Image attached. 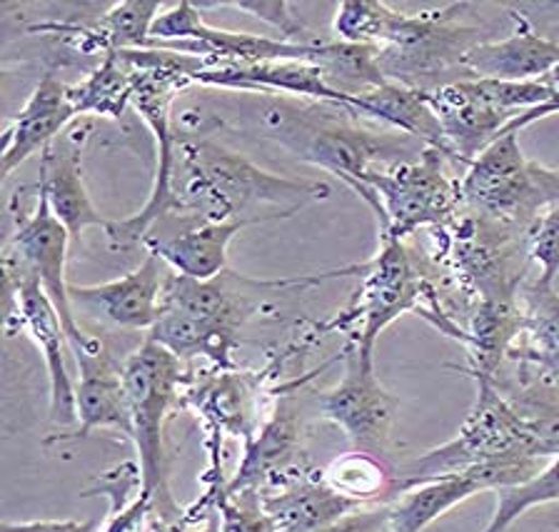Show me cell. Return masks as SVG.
I'll list each match as a JSON object with an SVG mask.
<instances>
[{
    "label": "cell",
    "mask_w": 559,
    "mask_h": 532,
    "mask_svg": "<svg viewBox=\"0 0 559 532\" xmlns=\"http://www.w3.org/2000/svg\"><path fill=\"white\" fill-rule=\"evenodd\" d=\"M337 277H357V263L355 268L347 265L283 281H255L233 270L210 281H192L170 270L160 318L147 338L168 347L180 360L203 355L215 368H235L233 353L240 345V330L267 308L275 293L312 287Z\"/></svg>",
    "instance_id": "6da1fadb"
},
{
    "label": "cell",
    "mask_w": 559,
    "mask_h": 532,
    "mask_svg": "<svg viewBox=\"0 0 559 532\" xmlns=\"http://www.w3.org/2000/svg\"><path fill=\"white\" fill-rule=\"evenodd\" d=\"M325 103L273 101L260 110V126L267 138L290 151L297 161L332 173L357 198L365 200L374 217H382V205L365 188V176L388 165L415 161L425 151L415 138L397 130H374L357 123V116Z\"/></svg>",
    "instance_id": "7a4b0ae2"
},
{
    "label": "cell",
    "mask_w": 559,
    "mask_h": 532,
    "mask_svg": "<svg viewBox=\"0 0 559 532\" xmlns=\"http://www.w3.org/2000/svg\"><path fill=\"white\" fill-rule=\"evenodd\" d=\"M175 213H186L198 223L240 221L252 205H275L280 213L295 215L305 205L330 198V186L320 180H295L273 176L213 138L178 135V168H175ZM262 221L275 223L273 217Z\"/></svg>",
    "instance_id": "3957f363"
},
{
    "label": "cell",
    "mask_w": 559,
    "mask_h": 532,
    "mask_svg": "<svg viewBox=\"0 0 559 532\" xmlns=\"http://www.w3.org/2000/svg\"><path fill=\"white\" fill-rule=\"evenodd\" d=\"M133 78V108L143 118L155 143V176L145 205L126 221H112L105 230L112 252L143 246L155 225L175 213V168H178V130L173 126V103L195 85L210 58L178 54L170 48L120 50Z\"/></svg>",
    "instance_id": "277c9868"
},
{
    "label": "cell",
    "mask_w": 559,
    "mask_h": 532,
    "mask_svg": "<svg viewBox=\"0 0 559 532\" xmlns=\"http://www.w3.org/2000/svg\"><path fill=\"white\" fill-rule=\"evenodd\" d=\"M355 298L318 333L343 330L347 340L374 357V343L380 333L407 312H419L440 333L462 343V330L444 310L440 291L419 265V258L395 235L378 233V252L365 263H357Z\"/></svg>",
    "instance_id": "5b68a950"
},
{
    "label": "cell",
    "mask_w": 559,
    "mask_h": 532,
    "mask_svg": "<svg viewBox=\"0 0 559 532\" xmlns=\"http://www.w3.org/2000/svg\"><path fill=\"white\" fill-rule=\"evenodd\" d=\"M430 260L444 270L462 310L479 300H518L530 263V230L512 228L462 205L430 230ZM462 326V322H460Z\"/></svg>",
    "instance_id": "8992f818"
},
{
    "label": "cell",
    "mask_w": 559,
    "mask_h": 532,
    "mask_svg": "<svg viewBox=\"0 0 559 532\" xmlns=\"http://www.w3.org/2000/svg\"><path fill=\"white\" fill-rule=\"evenodd\" d=\"M130 405V442L138 452V468L143 475V490L151 495L155 515L168 528L186 522V510L170 493L168 456H165V423L170 410L182 403L188 373L182 360L155 340L145 338L135 353L122 363Z\"/></svg>",
    "instance_id": "52a82bcc"
},
{
    "label": "cell",
    "mask_w": 559,
    "mask_h": 532,
    "mask_svg": "<svg viewBox=\"0 0 559 532\" xmlns=\"http://www.w3.org/2000/svg\"><path fill=\"white\" fill-rule=\"evenodd\" d=\"M477 398L457 435L440 448L427 450L425 456L413 458L392 468L390 497L409 490V487L430 483V480L465 473L485 462L545 458L542 448L524 423V417L512 407L492 380H475Z\"/></svg>",
    "instance_id": "ba28073f"
},
{
    "label": "cell",
    "mask_w": 559,
    "mask_h": 532,
    "mask_svg": "<svg viewBox=\"0 0 559 532\" xmlns=\"http://www.w3.org/2000/svg\"><path fill=\"white\" fill-rule=\"evenodd\" d=\"M475 3H450L432 11L405 13L388 46L378 48L382 75L392 83L430 93L448 83L469 81L465 56L485 43V28L469 23Z\"/></svg>",
    "instance_id": "9c48e42d"
},
{
    "label": "cell",
    "mask_w": 559,
    "mask_h": 532,
    "mask_svg": "<svg viewBox=\"0 0 559 532\" xmlns=\"http://www.w3.org/2000/svg\"><path fill=\"white\" fill-rule=\"evenodd\" d=\"M462 205L520 230L559 203V170L530 161L520 133H504L460 178Z\"/></svg>",
    "instance_id": "30bf717a"
},
{
    "label": "cell",
    "mask_w": 559,
    "mask_h": 532,
    "mask_svg": "<svg viewBox=\"0 0 559 532\" xmlns=\"http://www.w3.org/2000/svg\"><path fill=\"white\" fill-rule=\"evenodd\" d=\"M450 168L460 170V165L442 151L425 147L415 161L388 165L365 176V188L382 205L378 233L405 240L419 228L432 230L448 223L462 208V176H452Z\"/></svg>",
    "instance_id": "8fae6325"
},
{
    "label": "cell",
    "mask_w": 559,
    "mask_h": 532,
    "mask_svg": "<svg viewBox=\"0 0 559 532\" xmlns=\"http://www.w3.org/2000/svg\"><path fill=\"white\" fill-rule=\"evenodd\" d=\"M11 213L15 221V230L11 240L5 243L3 260L21 265L25 273H31L38 285L46 291L50 303L56 305L60 320H63L70 353L87 351L95 345V335H87L78 322L73 300H70V283L66 281L68 248L70 235L63 223L52 215L48 198L35 186V205L31 213L23 211V200L17 193L11 200Z\"/></svg>",
    "instance_id": "7c38bea8"
},
{
    "label": "cell",
    "mask_w": 559,
    "mask_h": 532,
    "mask_svg": "<svg viewBox=\"0 0 559 532\" xmlns=\"http://www.w3.org/2000/svg\"><path fill=\"white\" fill-rule=\"evenodd\" d=\"M343 365L345 373L337 386L318 398L320 415L345 433L353 450L367 452L390 465L397 398L378 380L374 357L365 355L353 340H347L343 347Z\"/></svg>",
    "instance_id": "4fadbf2b"
},
{
    "label": "cell",
    "mask_w": 559,
    "mask_h": 532,
    "mask_svg": "<svg viewBox=\"0 0 559 532\" xmlns=\"http://www.w3.org/2000/svg\"><path fill=\"white\" fill-rule=\"evenodd\" d=\"M5 285L13 295V312L8 318L11 333L28 335L35 351L43 355L50 380V421L60 425H73L78 421L75 407V380L68 370L66 347H70L63 320L56 305L50 303L46 291L21 265L3 260Z\"/></svg>",
    "instance_id": "5bb4252c"
},
{
    "label": "cell",
    "mask_w": 559,
    "mask_h": 532,
    "mask_svg": "<svg viewBox=\"0 0 559 532\" xmlns=\"http://www.w3.org/2000/svg\"><path fill=\"white\" fill-rule=\"evenodd\" d=\"M295 388H302V380L287 386L283 395L275 398L270 415L265 417L255 438L245 442V456L235 477L223 487V495H265L314 473L308 452L302 450V421Z\"/></svg>",
    "instance_id": "9a60e30c"
},
{
    "label": "cell",
    "mask_w": 559,
    "mask_h": 532,
    "mask_svg": "<svg viewBox=\"0 0 559 532\" xmlns=\"http://www.w3.org/2000/svg\"><path fill=\"white\" fill-rule=\"evenodd\" d=\"M270 370H238L217 368L203 380H192L188 375L182 390V405L190 407L207 427L215 448L223 442V435L242 438L245 442L255 438L270 413L265 410V380Z\"/></svg>",
    "instance_id": "2e32d148"
},
{
    "label": "cell",
    "mask_w": 559,
    "mask_h": 532,
    "mask_svg": "<svg viewBox=\"0 0 559 532\" xmlns=\"http://www.w3.org/2000/svg\"><path fill=\"white\" fill-rule=\"evenodd\" d=\"M425 95L462 170H467L469 163L483 155L518 118L497 106L485 91V83L475 78L448 83Z\"/></svg>",
    "instance_id": "e0dca14e"
},
{
    "label": "cell",
    "mask_w": 559,
    "mask_h": 532,
    "mask_svg": "<svg viewBox=\"0 0 559 532\" xmlns=\"http://www.w3.org/2000/svg\"><path fill=\"white\" fill-rule=\"evenodd\" d=\"M168 275L170 268L153 252H145L143 263L116 281L70 285V300H73V308L91 310L110 326L151 333L160 318Z\"/></svg>",
    "instance_id": "ac0fdd59"
},
{
    "label": "cell",
    "mask_w": 559,
    "mask_h": 532,
    "mask_svg": "<svg viewBox=\"0 0 559 532\" xmlns=\"http://www.w3.org/2000/svg\"><path fill=\"white\" fill-rule=\"evenodd\" d=\"M91 128H68L40 153L38 188L46 193L52 215L63 223L70 246L81 243L87 228L108 230V217L100 215L87 193L83 176V147Z\"/></svg>",
    "instance_id": "d6986e66"
},
{
    "label": "cell",
    "mask_w": 559,
    "mask_h": 532,
    "mask_svg": "<svg viewBox=\"0 0 559 532\" xmlns=\"http://www.w3.org/2000/svg\"><path fill=\"white\" fill-rule=\"evenodd\" d=\"M163 13L160 0H120L91 21H46L28 28L81 56H110L151 46V31Z\"/></svg>",
    "instance_id": "ffe728a7"
},
{
    "label": "cell",
    "mask_w": 559,
    "mask_h": 532,
    "mask_svg": "<svg viewBox=\"0 0 559 532\" xmlns=\"http://www.w3.org/2000/svg\"><path fill=\"white\" fill-rule=\"evenodd\" d=\"M78 380H75V407H78V430L50 435L46 445L83 440L98 427L120 430L130 438V405L126 390V375L122 363L105 347L103 340L87 351H75Z\"/></svg>",
    "instance_id": "44dd1931"
},
{
    "label": "cell",
    "mask_w": 559,
    "mask_h": 532,
    "mask_svg": "<svg viewBox=\"0 0 559 532\" xmlns=\"http://www.w3.org/2000/svg\"><path fill=\"white\" fill-rule=\"evenodd\" d=\"M514 31L502 40H485L465 56L467 78L477 81H542L559 66V43L542 33L520 5H504Z\"/></svg>",
    "instance_id": "7402d4cb"
},
{
    "label": "cell",
    "mask_w": 559,
    "mask_h": 532,
    "mask_svg": "<svg viewBox=\"0 0 559 532\" xmlns=\"http://www.w3.org/2000/svg\"><path fill=\"white\" fill-rule=\"evenodd\" d=\"M195 85L225 91L250 93H283L300 101L328 103L345 108V95L330 88L325 71L312 60H260V63H238V60H215L198 73Z\"/></svg>",
    "instance_id": "603a6c76"
},
{
    "label": "cell",
    "mask_w": 559,
    "mask_h": 532,
    "mask_svg": "<svg viewBox=\"0 0 559 532\" xmlns=\"http://www.w3.org/2000/svg\"><path fill=\"white\" fill-rule=\"evenodd\" d=\"M68 88L70 85L58 81L52 71L40 78L31 98L25 101V106L15 113L5 128L3 151H0V176L8 178L35 153L46 151L78 118Z\"/></svg>",
    "instance_id": "cb8c5ba5"
},
{
    "label": "cell",
    "mask_w": 559,
    "mask_h": 532,
    "mask_svg": "<svg viewBox=\"0 0 559 532\" xmlns=\"http://www.w3.org/2000/svg\"><path fill=\"white\" fill-rule=\"evenodd\" d=\"M262 217H240V221L198 223L178 235H151L143 243L147 252H153L168 265L173 273L192 281H210L227 270V248L235 235L252 225H262Z\"/></svg>",
    "instance_id": "d4e9b609"
},
{
    "label": "cell",
    "mask_w": 559,
    "mask_h": 532,
    "mask_svg": "<svg viewBox=\"0 0 559 532\" xmlns=\"http://www.w3.org/2000/svg\"><path fill=\"white\" fill-rule=\"evenodd\" d=\"M522 333V308L518 300H479L462 316V345L469 363L465 375L472 380L497 382L502 365Z\"/></svg>",
    "instance_id": "484cf974"
},
{
    "label": "cell",
    "mask_w": 559,
    "mask_h": 532,
    "mask_svg": "<svg viewBox=\"0 0 559 532\" xmlns=\"http://www.w3.org/2000/svg\"><path fill=\"white\" fill-rule=\"evenodd\" d=\"M258 497L260 508L265 510L277 532H318L345 515L365 508L337 493L322 475V470Z\"/></svg>",
    "instance_id": "4316f807"
},
{
    "label": "cell",
    "mask_w": 559,
    "mask_h": 532,
    "mask_svg": "<svg viewBox=\"0 0 559 532\" xmlns=\"http://www.w3.org/2000/svg\"><path fill=\"white\" fill-rule=\"evenodd\" d=\"M347 110L357 118L378 120L384 128L415 138V141L423 143L425 147L442 151L454 165H457L425 91L388 81L380 85V88L357 95V98H349Z\"/></svg>",
    "instance_id": "83f0119b"
},
{
    "label": "cell",
    "mask_w": 559,
    "mask_h": 532,
    "mask_svg": "<svg viewBox=\"0 0 559 532\" xmlns=\"http://www.w3.org/2000/svg\"><path fill=\"white\" fill-rule=\"evenodd\" d=\"M514 373L497 388L524 417L545 458L559 456V378L539 365L512 360Z\"/></svg>",
    "instance_id": "f1b7e54d"
},
{
    "label": "cell",
    "mask_w": 559,
    "mask_h": 532,
    "mask_svg": "<svg viewBox=\"0 0 559 532\" xmlns=\"http://www.w3.org/2000/svg\"><path fill=\"white\" fill-rule=\"evenodd\" d=\"M103 495L110 503L108 522L103 532H186V522L180 528H168L155 515L151 495L143 490V475L138 462H120L95 480V487L85 490L83 497Z\"/></svg>",
    "instance_id": "f546056e"
},
{
    "label": "cell",
    "mask_w": 559,
    "mask_h": 532,
    "mask_svg": "<svg viewBox=\"0 0 559 532\" xmlns=\"http://www.w3.org/2000/svg\"><path fill=\"white\" fill-rule=\"evenodd\" d=\"M520 308L522 333L510 360L532 363L555 373L559 368V293H555V285H545L535 277L530 285H522Z\"/></svg>",
    "instance_id": "4dcf8cb0"
},
{
    "label": "cell",
    "mask_w": 559,
    "mask_h": 532,
    "mask_svg": "<svg viewBox=\"0 0 559 532\" xmlns=\"http://www.w3.org/2000/svg\"><path fill=\"white\" fill-rule=\"evenodd\" d=\"M75 116H98L108 120H122L133 106V78L126 58L110 54L87 73L83 81L68 88Z\"/></svg>",
    "instance_id": "1f68e13d"
},
{
    "label": "cell",
    "mask_w": 559,
    "mask_h": 532,
    "mask_svg": "<svg viewBox=\"0 0 559 532\" xmlns=\"http://www.w3.org/2000/svg\"><path fill=\"white\" fill-rule=\"evenodd\" d=\"M402 21L405 13L380 0H343L332 15V33L337 40L353 46L382 48L395 36Z\"/></svg>",
    "instance_id": "d6a6232c"
},
{
    "label": "cell",
    "mask_w": 559,
    "mask_h": 532,
    "mask_svg": "<svg viewBox=\"0 0 559 532\" xmlns=\"http://www.w3.org/2000/svg\"><path fill=\"white\" fill-rule=\"evenodd\" d=\"M328 483L343 493L349 500L367 505L372 500L388 503L392 487V465L378 458L367 456V452H347L330 462L322 470Z\"/></svg>",
    "instance_id": "836d02e7"
},
{
    "label": "cell",
    "mask_w": 559,
    "mask_h": 532,
    "mask_svg": "<svg viewBox=\"0 0 559 532\" xmlns=\"http://www.w3.org/2000/svg\"><path fill=\"white\" fill-rule=\"evenodd\" d=\"M547 503H559V456L524 483L500 487L495 512L483 532H504L524 512Z\"/></svg>",
    "instance_id": "e575fe53"
},
{
    "label": "cell",
    "mask_w": 559,
    "mask_h": 532,
    "mask_svg": "<svg viewBox=\"0 0 559 532\" xmlns=\"http://www.w3.org/2000/svg\"><path fill=\"white\" fill-rule=\"evenodd\" d=\"M200 8H233V11L248 13L280 33V40L287 43H318L300 15L293 11L287 0H223V3H200Z\"/></svg>",
    "instance_id": "d590c367"
},
{
    "label": "cell",
    "mask_w": 559,
    "mask_h": 532,
    "mask_svg": "<svg viewBox=\"0 0 559 532\" xmlns=\"http://www.w3.org/2000/svg\"><path fill=\"white\" fill-rule=\"evenodd\" d=\"M530 258L537 263V281L555 285L559 275V203L537 217L530 230Z\"/></svg>",
    "instance_id": "8d00e7d4"
},
{
    "label": "cell",
    "mask_w": 559,
    "mask_h": 532,
    "mask_svg": "<svg viewBox=\"0 0 559 532\" xmlns=\"http://www.w3.org/2000/svg\"><path fill=\"white\" fill-rule=\"evenodd\" d=\"M318 532H392L390 505L380 503L378 508H360Z\"/></svg>",
    "instance_id": "74e56055"
},
{
    "label": "cell",
    "mask_w": 559,
    "mask_h": 532,
    "mask_svg": "<svg viewBox=\"0 0 559 532\" xmlns=\"http://www.w3.org/2000/svg\"><path fill=\"white\" fill-rule=\"evenodd\" d=\"M93 525L73 520H40V522H3L0 532H91Z\"/></svg>",
    "instance_id": "f35d334b"
},
{
    "label": "cell",
    "mask_w": 559,
    "mask_h": 532,
    "mask_svg": "<svg viewBox=\"0 0 559 532\" xmlns=\"http://www.w3.org/2000/svg\"><path fill=\"white\" fill-rule=\"evenodd\" d=\"M545 11H552V13H542L545 19L552 21V31H559V3H539Z\"/></svg>",
    "instance_id": "ab89813d"
},
{
    "label": "cell",
    "mask_w": 559,
    "mask_h": 532,
    "mask_svg": "<svg viewBox=\"0 0 559 532\" xmlns=\"http://www.w3.org/2000/svg\"><path fill=\"white\" fill-rule=\"evenodd\" d=\"M555 375H557V378H559V368H557V370H555Z\"/></svg>",
    "instance_id": "60d3db41"
}]
</instances>
